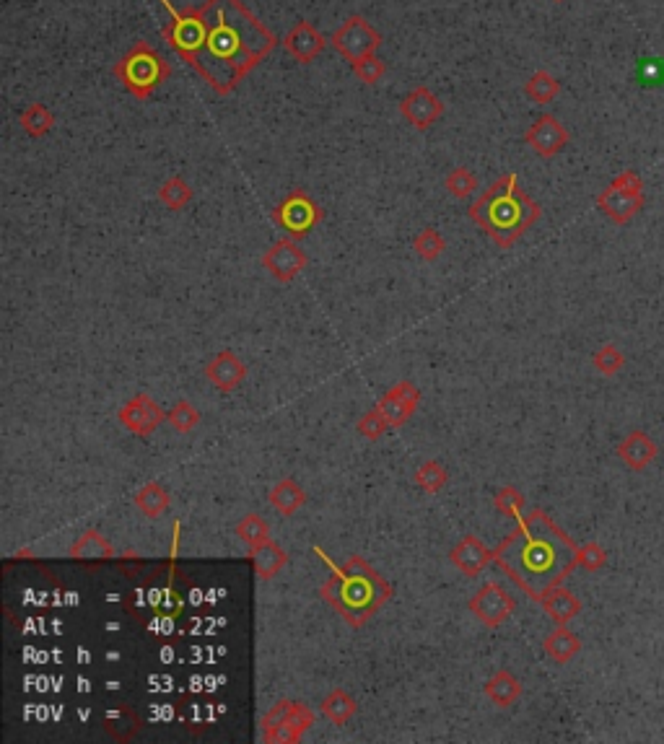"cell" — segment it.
Instances as JSON below:
<instances>
[{
    "mask_svg": "<svg viewBox=\"0 0 664 744\" xmlns=\"http://www.w3.org/2000/svg\"><path fill=\"white\" fill-rule=\"evenodd\" d=\"M205 42L192 68L216 94L229 96L278 47V37L242 0H205Z\"/></svg>",
    "mask_w": 664,
    "mask_h": 744,
    "instance_id": "obj_1",
    "label": "cell"
},
{
    "mask_svg": "<svg viewBox=\"0 0 664 744\" xmlns=\"http://www.w3.org/2000/svg\"><path fill=\"white\" fill-rule=\"evenodd\" d=\"M493 563L527 597L540 602L545 589L563 584L579 566V545L545 511L532 509L527 516H519L514 532L493 550Z\"/></svg>",
    "mask_w": 664,
    "mask_h": 744,
    "instance_id": "obj_2",
    "label": "cell"
},
{
    "mask_svg": "<svg viewBox=\"0 0 664 744\" xmlns=\"http://www.w3.org/2000/svg\"><path fill=\"white\" fill-rule=\"evenodd\" d=\"M317 555L330 568V579L320 589L322 599L351 628H364L371 617L390 602L392 586L361 555H351L343 566H335L322 550H317Z\"/></svg>",
    "mask_w": 664,
    "mask_h": 744,
    "instance_id": "obj_3",
    "label": "cell"
},
{
    "mask_svg": "<svg viewBox=\"0 0 664 744\" xmlns=\"http://www.w3.org/2000/svg\"><path fill=\"white\" fill-rule=\"evenodd\" d=\"M467 216L473 218L498 247L511 249L540 221L543 208L519 187L517 174H504L467 208Z\"/></svg>",
    "mask_w": 664,
    "mask_h": 744,
    "instance_id": "obj_4",
    "label": "cell"
},
{
    "mask_svg": "<svg viewBox=\"0 0 664 744\" xmlns=\"http://www.w3.org/2000/svg\"><path fill=\"white\" fill-rule=\"evenodd\" d=\"M115 76L130 96L146 102L148 96H154L161 83L172 76V68L161 58L156 47H151L148 42H135L125 52V58L115 65Z\"/></svg>",
    "mask_w": 664,
    "mask_h": 744,
    "instance_id": "obj_5",
    "label": "cell"
},
{
    "mask_svg": "<svg viewBox=\"0 0 664 744\" xmlns=\"http://www.w3.org/2000/svg\"><path fill=\"white\" fill-rule=\"evenodd\" d=\"M644 179L636 169H626L597 195V208L618 226H626L644 208Z\"/></svg>",
    "mask_w": 664,
    "mask_h": 744,
    "instance_id": "obj_6",
    "label": "cell"
},
{
    "mask_svg": "<svg viewBox=\"0 0 664 744\" xmlns=\"http://www.w3.org/2000/svg\"><path fill=\"white\" fill-rule=\"evenodd\" d=\"M317 716L309 706L299 700H278L270 711L262 716V739L273 744H291L304 737L309 726H314Z\"/></svg>",
    "mask_w": 664,
    "mask_h": 744,
    "instance_id": "obj_7",
    "label": "cell"
},
{
    "mask_svg": "<svg viewBox=\"0 0 664 744\" xmlns=\"http://www.w3.org/2000/svg\"><path fill=\"white\" fill-rule=\"evenodd\" d=\"M270 218H273L291 239H301V236H307L309 231L320 226L322 218H325V210L320 208L317 200L309 198L301 187H296V190H291V195H288L286 200H281V203L270 210Z\"/></svg>",
    "mask_w": 664,
    "mask_h": 744,
    "instance_id": "obj_8",
    "label": "cell"
},
{
    "mask_svg": "<svg viewBox=\"0 0 664 744\" xmlns=\"http://www.w3.org/2000/svg\"><path fill=\"white\" fill-rule=\"evenodd\" d=\"M332 47H335L345 60L356 63V60L366 58V55H374V52L382 47V34H379L374 26H369V21H366L364 16H358L356 13V16H351V19L340 26L338 32L332 34Z\"/></svg>",
    "mask_w": 664,
    "mask_h": 744,
    "instance_id": "obj_9",
    "label": "cell"
},
{
    "mask_svg": "<svg viewBox=\"0 0 664 744\" xmlns=\"http://www.w3.org/2000/svg\"><path fill=\"white\" fill-rule=\"evenodd\" d=\"M514 607H517L514 597H511L498 581H488V584L470 599V612H473L486 628H498L501 623H506L511 612H514Z\"/></svg>",
    "mask_w": 664,
    "mask_h": 744,
    "instance_id": "obj_10",
    "label": "cell"
},
{
    "mask_svg": "<svg viewBox=\"0 0 664 744\" xmlns=\"http://www.w3.org/2000/svg\"><path fill=\"white\" fill-rule=\"evenodd\" d=\"M307 252L299 247V244L288 236V239H281V242H275L273 247L262 255V268L268 270L278 283H291L301 270L307 268Z\"/></svg>",
    "mask_w": 664,
    "mask_h": 744,
    "instance_id": "obj_11",
    "label": "cell"
},
{
    "mask_svg": "<svg viewBox=\"0 0 664 744\" xmlns=\"http://www.w3.org/2000/svg\"><path fill=\"white\" fill-rule=\"evenodd\" d=\"M524 143L540 156V159H553L563 148L569 146V130L563 128L561 120L553 115L537 117L524 133Z\"/></svg>",
    "mask_w": 664,
    "mask_h": 744,
    "instance_id": "obj_12",
    "label": "cell"
},
{
    "mask_svg": "<svg viewBox=\"0 0 664 744\" xmlns=\"http://www.w3.org/2000/svg\"><path fill=\"white\" fill-rule=\"evenodd\" d=\"M400 115L413 125L415 130H428L431 125L441 120L444 115V104H441L439 96L434 91L428 89V86H415L408 96H405L403 102H400Z\"/></svg>",
    "mask_w": 664,
    "mask_h": 744,
    "instance_id": "obj_13",
    "label": "cell"
},
{
    "mask_svg": "<svg viewBox=\"0 0 664 744\" xmlns=\"http://www.w3.org/2000/svg\"><path fill=\"white\" fill-rule=\"evenodd\" d=\"M117 418L135 436H151L161 426L166 413L148 395H135L133 400L125 402V407H122Z\"/></svg>",
    "mask_w": 664,
    "mask_h": 744,
    "instance_id": "obj_14",
    "label": "cell"
},
{
    "mask_svg": "<svg viewBox=\"0 0 664 744\" xmlns=\"http://www.w3.org/2000/svg\"><path fill=\"white\" fill-rule=\"evenodd\" d=\"M418 402H421V389L415 387L413 382H400L379 400L377 410L387 418L390 428H400L415 413Z\"/></svg>",
    "mask_w": 664,
    "mask_h": 744,
    "instance_id": "obj_15",
    "label": "cell"
},
{
    "mask_svg": "<svg viewBox=\"0 0 664 744\" xmlns=\"http://www.w3.org/2000/svg\"><path fill=\"white\" fill-rule=\"evenodd\" d=\"M283 47H286V52L291 58L307 65L312 63L314 58H320L322 50L327 47V39L325 34H322L320 29H314L309 21H299V24L286 34Z\"/></svg>",
    "mask_w": 664,
    "mask_h": 744,
    "instance_id": "obj_16",
    "label": "cell"
},
{
    "mask_svg": "<svg viewBox=\"0 0 664 744\" xmlns=\"http://www.w3.org/2000/svg\"><path fill=\"white\" fill-rule=\"evenodd\" d=\"M449 560H452V566L457 568V571H462L465 576L475 579L478 573H483L493 563V550H488V547L483 545V540H478V537L467 535L452 547Z\"/></svg>",
    "mask_w": 664,
    "mask_h": 744,
    "instance_id": "obj_17",
    "label": "cell"
},
{
    "mask_svg": "<svg viewBox=\"0 0 664 744\" xmlns=\"http://www.w3.org/2000/svg\"><path fill=\"white\" fill-rule=\"evenodd\" d=\"M205 379H208L213 387L221 389V392H234V389L247 379V366L239 361L237 353L221 350V353L205 366Z\"/></svg>",
    "mask_w": 664,
    "mask_h": 744,
    "instance_id": "obj_18",
    "label": "cell"
},
{
    "mask_svg": "<svg viewBox=\"0 0 664 744\" xmlns=\"http://www.w3.org/2000/svg\"><path fill=\"white\" fill-rule=\"evenodd\" d=\"M659 454V446L654 444L652 436L646 431H631L626 439L618 444V457L623 459V465L633 472H644L652 465Z\"/></svg>",
    "mask_w": 664,
    "mask_h": 744,
    "instance_id": "obj_19",
    "label": "cell"
},
{
    "mask_svg": "<svg viewBox=\"0 0 664 744\" xmlns=\"http://www.w3.org/2000/svg\"><path fill=\"white\" fill-rule=\"evenodd\" d=\"M540 605H543V610L548 612V615L553 617L558 625L571 623V620H574V617L581 612L579 597L571 594L569 589H563L561 584L545 589V592L540 594Z\"/></svg>",
    "mask_w": 664,
    "mask_h": 744,
    "instance_id": "obj_20",
    "label": "cell"
},
{
    "mask_svg": "<svg viewBox=\"0 0 664 744\" xmlns=\"http://www.w3.org/2000/svg\"><path fill=\"white\" fill-rule=\"evenodd\" d=\"M249 560H252L257 576L262 581H270L283 571V566L288 563V555L278 542L268 540L257 547H249Z\"/></svg>",
    "mask_w": 664,
    "mask_h": 744,
    "instance_id": "obj_21",
    "label": "cell"
},
{
    "mask_svg": "<svg viewBox=\"0 0 664 744\" xmlns=\"http://www.w3.org/2000/svg\"><path fill=\"white\" fill-rule=\"evenodd\" d=\"M543 649L556 664H569L581 651V638L576 633H571L566 625H558L550 636H545Z\"/></svg>",
    "mask_w": 664,
    "mask_h": 744,
    "instance_id": "obj_22",
    "label": "cell"
},
{
    "mask_svg": "<svg viewBox=\"0 0 664 744\" xmlns=\"http://www.w3.org/2000/svg\"><path fill=\"white\" fill-rule=\"evenodd\" d=\"M486 695L498 708H511L522 698V682L511 675L509 669H501L486 682Z\"/></svg>",
    "mask_w": 664,
    "mask_h": 744,
    "instance_id": "obj_23",
    "label": "cell"
},
{
    "mask_svg": "<svg viewBox=\"0 0 664 744\" xmlns=\"http://www.w3.org/2000/svg\"><path fill=\"white\" fill-rule=\"evenodd\" d=\"M270 503H273L275 509L281 511L283 516H291L307 503V493L296 483L294 477H283L281 483H275L270 488Z\"/></svg>",
    "mask_w": 664,
    "mask_h": 744,
    "instance_id": "obj_24",
    "label": "cell"
},
{
    "mask_svg": "<svg viewBox=\"0 0 664 744\" xmlns=\"http://www.w3.org/2000/svg\"><path fill=\"white\" fill-rule=\"evenodd\" d=\"M358 703L353 700V695H348L343 687H335L325 700H322V716L327 721H332L335 726H345L348 721L356 716Z\"/></svg>",
    "mask_w": 664,
    "mask_h": 744,
    "instance_id": "obj_25",
    "label": "cell"
},
{
    "mask_svg": "<svg viewBox=\"0 0 664 744\" xmlns=\"http://www.w3.org/2000/svg\"><path fill=\"white\" fill-rule=\"evenodd\" d=\"M71 558L78 560H109L115 558V547L109 545V540L104 535H99L96 529L83 532L76 540V545L71 547Z\"/></svg>",
    "mask_w": 664,
    "mask_h": 744,
    "instance_id": "obj_26",
    "label": "cell"
},
{
    "mask_svg": "<svg viewBox=\"0 0 664 744\" xmlns=\"http://www.w3.org/2000/svg\"><path fill=\"white\" fill-rule=\"evenodd\" d=\"M169 503H172V498H169V493H166V490L161 488V483H156V480L143 485V488L138 490V496H135V506H138L141 514H146L148 519H159V516L169 509Z\"/></svg>",
    "mask_w": 664,
    "mask_h": 744,
    "instance_id": "obj_27",
    "label": "cell"
},
{
    "mask_svg": "<svg viewBox=\"0 0 664 744\" xmlns=\"http://www.w3.org/2000/svg\"><path fill=\"white\" fill-rule=\"evenodd\" d=\"M524 94L530 96L535 104H550L561 94V83H558V78L550 76L548 70H535L530 81L524 83Z\"/></svg>",
    "mask_w": 664,
    "mask_h": 744,
    "instance_id": "obj_28",
    "label": "cell"
},
{
    "mask_svg": "<svg viewBox=\"0 0 664 744\" xmlns=\"http://www.w3.org/2000/svg\"><path fill=\"white\" fill-rule=\"evenodd\" d=\"M21 128L26 130V135L32 138H45L52 128H55V115L45 104H29V107L21 112Z\"/></svg>",
    "mask_w": 664,
    "mask_h": 744,
    "instance_id": "obj_29",
    "label": "cell"
},
{
    "mask_svg": "<svg viewBox=\"0 0 664 744\" xmlns=\"http://www.w3.org/2000/svg\"><path fill=\"white\" fill-rule=\"evenodd\" d=\"M447 483H449V470L441 465V462H436V459H428V462H423V465L415 470V485H418L423 493H428V496L439 493V490Z\"/></svg>",
    "mask_w": 664,
    "mask_h": 744,
    "instance_id": "obj_30",
    "label": "cell"
},
{
    "mask_svg": "<svg viewBox=\"0 0 664 744\" xmlns=\"http://www.w3.org/2000/svg\"><path fill=\"white\" fill-rule=\"evenodd\" d=\"M159 200L169 210H182L192 200V187L182 177H169L159 187Z\"/></svg>",
    "mask_w": 664,
    "mask_h": 744,
    "instance_id": "obj_31",
    "label": "cell"
},
{
    "mask_svg": "<svg viewBox=\"0 0 664 744\" xmlns=\"http://www.w3.org/2000/svg\"><path fill=\"white\" fill-rule=\"evenodd\" d=\"M237 537L247 547H257L262 545V542L270 540V527L260 514H247L242 522L237 524Z\"/></svg>",
    "mask_w": 664,
    "mask_h": 744,
    "instance_id": "obj_32",
    "label": "cell"
},
{
    "mask_svg": "<svg viewBox=\"0 0 664 744\" xmlns=\"http://www.w3.org/2000/svg\"><path fill=\"white\" fill-rule=\"evenodd\" d=\"M413 249H415V255L421 257V260L434 262V260H439L441 255H444V249H447V242H444V236H441V231L423 229L421 234H418L413 239Z\"/></svg>",
    "mask_w": 664,
    "mask_h": 744,
    "instance_id": "obj_33",
    "label": "cell"
},
{
    "mask_svg": "<svg viewBox=\"0 0 664 744\" xmlns=\"http://www.w3.org/2000/svg\"><path fill=\"white\" fill-rule=\"evenodd\" d=\"M444 187H447V192L452 195V198L465 200V198H470L475 190H478V177H475L470 169H465V166H457V169H452V172L447 174Z\"/></svg>",
    "mask_w": 664,
    "mask_h": 744,
    "instance_id": "obj_34",
    "label": "cell"
},
{
    "mask_svg": "<svg viewBox=\"0 0 664 744\" xmlns=\"http://www.w3.org/2000/svg\"><path fill=\"white\" fill-rule=\"evenodd\" d=\"M592 366L600 371L602 376H615V374H620V369H623V366H626V356L620 353L618 345L605 343L592 356Z\"/></svg>",
    "mask_w": 664,
    "mask_h": 744,
    "instance_id": "obj_35",
    "label": "cell"
},
{
    "mask_svg": "<svg viewBox=\"0 0 664 744\" xmlns=\"http://www.w3.org/2000/svg\"><path fill=\"white\" fill-rule=\"evenodd\" d=\"M166 420L172 423V428L177 433H190L198 428L200 423V410L195 405H190L187 400H179L177 405L166 413Z\"/></svg>",
    "mask_w": 664,
    "mask_h": 744,
    "instance_id": "obj_36",
    "label": "cell"
},
{
    "mask_svg": "<svg viewBox=\"0 0 664 744\" xmlns=\"http://www.w3.org/2000/svg\"><path fill=\"white\" fill-rule=\"evenodd\" d=\"M493 506H496L498 514L517 519V516H522L524 506H527V498H524L517 488L506 485V488H501L496 496H493Z\"/></svg>",
    "mask_w": 664,
    "mask_h": 744,
    "instance_id": "obj_37",
    "label": "cell"
},
{
    "mask_svg": "<svg viewBox=\"0 0 664 744\" xmlns=\"http://www.w3.org/2000/svg\"><path fill=\"white\" fill-rule=\"evenodd\" d=\"M351 68L353 73H356V78H361L366 86L379 83L384 78V73H387V65H384V60H379L377 55H366V58L356 60V63H351Z\"/></svg>",
    "mask_w": 664,
    "mask_h": 744,
    "instance_id": "obj_38",
    "label": "cell"
},
{
    "mask_svg": "<svg viewBox=\"0 0 664 744\" xmlns=\"http://www.w3.org/2000/svg\"><path fill=\"white\" fill-rule=\"evenodd\" d=\"M356 431L361 433L364 439L377 441V439H382L384 433L390 431V423H387V418H384V415L379 413L377 407H374V410H369V413H366L364 418L358 420Z\"/></svg>",
    "mask_w": 664,
    "mask_h": 744,
    "instance_id": "obj_39",
    "label": "cell"
},
{
    "mask_svg": "<svg viewBox=\"0 0 664 744\" xmlns=\"http://www.w3.org/2000/svg\"><path fill=\"white\" fill-rule=\"evenodd\" d=\"M607 563V550L605 547L600 545V542H584V545H579V566L584 568V571H600V568H605Z\"/></svg>",
    "mask_w": 664,
    "mask_h": 744,
    "instance_id": "obj_40",
    "label": "cell"
},
{
    "mask_svg": "<svg viewBox=\"0 0 664 744\" xmlns=\"http://www.w3.org/2000/svg\"><path fill=\"white\" fill-rule=\"evenodd\" d=\"M556 3H563V0H556Z\"/></svg>",
    "mask_w": 664,
    "mask_h": 744,
    "instance_id": "obj_41",
    "label": "cell"
}]
</instances>
